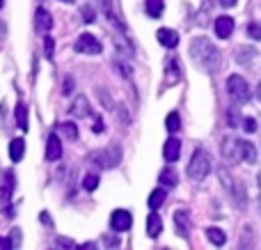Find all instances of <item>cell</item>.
<instances>
[{
    "label": "cell",
    "mask_w": 261,
    "mask_h": 250,
    "mask_svg": "<svg viewBox=\"0 0 261 250\" xmlns=\"http://www.w3.org/2000/svg\"><path fill=\"white\" fill-rule=\"evenodd\" d=\"M190 58L197 62L199 69H204V71L213 73L220 69V51H218V46L213 44L211 39H206V37H197V39H193V44H190Z\"/></svg>",
    "instance_id": "6da1fadb"
},
{
    "label": "cell",
    "mask_w": 261,
    "mask_h": 250,
    "mask_svg": "<svg viewBox=\"0 0 261 250\" xmlns=\"http://www.w3.org/2000/svg\"><path fill=\"white\" fill-rule=\"evenodd\" d=\"M222 156L229 161H248V163H257V147L250 140H241V138H229L222 145Z\"/></svg>",
    "instance_id": "7a4b0ae2"
},
{
    "label": "cell",
    "mask_w": 261,
    "mask_h": 250,
    "mask_svg": "<svg viewBox=\"0 0 261 250\" xmlns=\"http://www.w3.org/2000/svg\"><path fill=\"white\" fill-rule=\"evenodd\" d=\"M208 174H211V159H208L206 152L197 149L188 163V177L193 179V182H202Z\"/></svg>",
    "instance_id": "3957f363"
},
{
    "label": "cell",
    "mask_w": 261,
    "mask_h": 250,
    "mask_svg": "<svg viewBox=\"0 0 261 250\" xmlns=\"http://www.w3.org/2000/svg\"><path fill=\"white\" fill-rule=\"evenodd\" d=\"M227 92H229V99H234L236 104H248L250 101V85L243 76H229L227 81Z\"/></svg>",
    "instance_id": "277c9868"
},
{
    "label": "cell",
    "mask_w": 261,
    "mask_h": 250,
    "mask_svg": "<svg viewBox=\"0 0 261 250\" xmlns=\"http://www.w3.org/2000/svg\"><path fill=\"white\" fill-rule=\"evenodd\" d=\"M119 159H122V149L117 145H110L101 152H94V156H92V161H96L101 168H113V165L119 163Z\"/></svg>",
    "instance_id": "5b68a950"
},
{
    "label": "cell",
    "mask_w": 261,
    "mask_h": 250,
    "mask_svg": "<svg viewBox=\"0 0 261 250\" xmlns=\"http://www.w3.org/2000/svg\"><path fill=\"white\" fill-rule=\"evenodd\" d=\"M73 48H76L78 53H85V55H99L101 51H103V46H101V41L96 39L94 35H81L78 41L73 44Z\"/></svg>",
    "instance_id": "8992f818"
},
{
    "label": "cell",
    "mask_w": 261,
    "mask_h": 250,
    "mask_svg": "<svg viewBox=\"0 0 261 250\" xmlns=\"http://www.w3.org/2000/svg\"><path fill=\"white\" fill-rule=\"evenodd\" d=\"M110 225H113L115 232H126L130 225H133V216L126 209H115L113 216H110Z\"/></svg>",
    "instance_id": "52a82bcc"
},
{
    "label": "cell",
    "mask_w": 261,
    "mask_h": 250,
    "mask_svg": "<svg viewBox=\"0 0 261 250\" xmlns=\"http://www.w3.org/2000/svg\"><path fill=\"white\" fill-rule=\"evenodd\" d=\"M12 193H14V172L5 170L0 174V197H3V202H7L12 197Z\"/></svg>",
    "instance_id": "ba28073f"
},
{
    "label": "cell",
    "mask_w": 261,
    "mask_h": 250,
    "mask_svg": "<svg viewBox=\"0 0 261 250\" xmlns=\"http://www.w3.org/2000/svg\"><path fill=\"white\" fill-rule=\"evenodd\" d=\"M156 39L161 41L165 48H174V46L179 44V35H176V30H170V28H161V30L156 32Z\"/></svg>",
    "instance_id": "9c48e42d"
},
{
    "label": "cell",
    "mask_w": 261,
    "mask_h": 250,
    "mask_svg": "<svg viewBox=\"0 0 261 250\" xmlns=\"http://www.w3.org/2000/svg\"><path fill=\"white\" fill-rule=\"evenodd\" d=\"M231 32H234V18L231 16H220L216 21V35L220 37V39H227V37H231Z\"/></svg>",
    "instance_id": "30bf717a"
},
{
    "label": "cell",
    "mask_w": 261,
    "mask_h": 250,
    "mask_svg": "<svg viewBox=\"0 0 261 250\" xmlns=\"http://www.w3.org/2000/svg\"><path fill=\"white\" fill-rule=\"evenodd\" d=\"M60 156H62V142H60L58 136H48V142H46V159L58 161Z\"/></svg>",
    "instance_id": "8fae6325"
},
{
    "label": "cell",
    "mask_w": 261,
    "mask_h": 250,
    "mask_svg": "<svg viewBox=\"0 0 261 250\" xmlns=\"http://www.w3.org/2000/svg\"><path fill=\"white\" fill-rule=\"evenodd\" d=\"M181 154V142L176 140V138H170V140L165 142V147H163V156H165L170 163H174L176 159H179Z\"/></svg>",
    "instance_id": "7c38bea8"
},
{
    "label": "cell",
    "mask_w": 261,
    "mask_h": 250,
    "mask_svg": "<svg viewBox=\"0 0 261 250\" xmlns=\"http://www.w3.org/2000/svg\"><path fill=\"white\" fill-rule=\"evenodd\" d=\"M23 156H25V142H23V138H14L9 142V159L18 163V161H23Z\"/></svg>",
    "instance_id": "4fadbf2b"
},
{
    "label": "cell",
    "mask_w": 261,
    "mask_h": 250,
    "mask_svg": "<svg viewBox=\"0 0 261 250\" xmlns=\"http://www.w3.org/2000/svg\"><path fill=\"white\" fill-rule=\"evenodd\" d=\"M161 230H163V220H161V216L156 214V211L151 209V214L147 216V234L151 239H156L158 234H161Z\"/></svg>",
    "instance_id": "5bb4252c"
},
{
    "label": "cell",
    "mask_w": 261,
    "mask_h": 250,
    "mask_svg": "<svg viewBox=\"0 0 261 250\" xmlns=\"http://www.w3.org/2000/svg\"><path fill=\"white\" fill-rule=\"evenodd\" d=\"M174 223H176V232L181 234V237H188V230H190V216L188 211H176L174 214Z\"/></svg>",
    "instance_id": "9a60e30c"
},
{
    "label": "cell",
    "mask_w": 261,
    "mask_h": 250,
    "mask_svg": "<svg viewBox=\"0 0 261 250\" xmlns=\"http://www.w3.org/2000/svg\"><path fill=\"white\" fill-rule=\"evenodd\" d=\"M35 23H37V30H44V32H48L50 28H53V18H50V14L46 12V9H37V14H35Z\"/></svg>",
    "instance_id": "2e32d148"
},
{
    "label": "cell",
    "mask_w": 261,
    "mask_h": 250,
    "mask_svg": "<svg viewBox=\"0 0 261 250\" xmlns=\"http://www.w3.org/2000/svg\"><path fill=\"white\" fill-rule=\"evenodd\" d=\"M71 115H73V117H90V115H92L90 104H87L85 96H78V99L73 101V106H71Z\"/></svg>",
    "instance_id": "e0dca14e"
},
{
    "label": "cell",
    "mask_w": 261,
    "mask_h": 250,
    "mask_svg": "<svg viewBox=\"0 0 261 250\" xmlns=\"http://www.w3.org/2000/svg\"><path fill=\"white\" fill-rule=\"evenodd\" d=\"M16 127L21 131H28V106L23 101L16 104Z\"/></svg>",
    "instance_id": "ac0fdd59"
},
{
    "label": "cell",
    "mask_w": 261,
    "mask_h": 250,
    "mask_svg": "<svg viewBox=\"0 0 261 250\" xmlns=\"http://www.w3.org/2000/svg\"><path fill=\"white\" fill-rule=\"evenodd\" d=\"M158 182L163 184V186H176L179 184V177H176V172L172 168H165V170H161V174H158Z\"/></svg>",
    "instance_id": "d6986e66"
},
{
    "label": "cell",
    "mask_w": 261,
    "mask_h": 250,
    "mask_svg": "<svg viewBox=\"0 0 261 250\" xmlns=\"http://www.w3.org/2000/svg\"><path fill=\"white\" fill-rule=\"evenodd\" d=\"M206 237H208V241L213 243V246H225V241H227V237H225V232H222L220 228H208L206 230Z\"/></svg>",
    "instance_id": "ffe728a7"
},
{
    "label": "cell",
    "mask_w": 261,
    "mask_h": 250,
    "mask_svg": "<svg viewBox=\"0 0 261 250\" xmlns=\"http://www.w3.org/2000/svg\"><path fill=\"white\" fill-rule=\"evenodd\" d=\"M165 197H167V191H163V188H156V191H151V195H149V209L156 211L158 207L165 202Z\"/></svg>",
    "instance_id": "44dd1931"
},
{
    "label": "cell",
    "mask_w": 261,
    "mask_h": 250,
    "mask_svg": "<svg viewBox=\"0 0 261 250\" xmlns=\"http://www.w3.org/2000/svg\"><path fill=\"white\" fill-rule=\"evenodd\" d=\"M147 14L151 18H158L163 14V0H147Z\"/></svg>",
    "instance_id": "7402d4cb"
},
{
    "label": "cell",
    "mask_w": 261,
    "mask_h": 250,
    "mask_svg": "<svg viewBox=\"0 0 261 250\" xmlns=\"http://www.w3.org/2000/svg\"><path fill=\"white\" fill-rule=\"evenodd\" d=\"M165 73H167V83H176V81H179V67H176V60H167Z\"/></svg>",
    "instance_id": "603a6c76"
},
{
    "label": "cell",
    "mask_w": 261,
    "mask_h": 250,
    "mask_svg": "<svg viewBox=\"0 0 261 250\" xmlns=\"http://www.w3.org/2000/svg\"><path fill=\"white\" fill-rule=\"evenodd\" d=\"M165 127H167V131H172V133H176L181 129V119H179V113H170L167 115V119H165Z\"/></svg>",
    "instance_id": "cb8c5ba5"
},
{
    "label": "cell",
    "mask_w": 261,
    "mask_h": 250,
    "mask_svg": "<svg viewBox=\"0 0 261 250\" xmlns=\"http://www.w3.org/2000/svg\"><path fill=\"white\" fill-rule=\"evenodd\" d=\"M96 186H99V174L96 172L85 174V179H83V188H85V191H94Z\"/></svg>",
    "instance_id": "d4e9b609"
},
{
    "label": "cell",
    "mask_w": 261,
    "mask_h": 250,
    "mask_svg": "<svg viewBox=\"0 0 261 250\" xmlns=\"http://www.w3.org/2000/svg\"><path fill=\"white\" fill-rule=\"evenodd\" d=\"M60 131H62L69 140H76V138H78V127H76V124H71V122L60 124Z\"/></svg>",
    "instance_id": "484cf974"
},
{
    "label": "cell",
    "mask_w": 261,
    "mask_h": 250,
    "mask_svg": "<svg viewBox=\"0 0 261 250\" xmlns=\"http://www.w3.org/2000/svg\"><path fill=\"white\" fill-rule=\"evenodd\" d=\"M101 3V12L106 14V16L110 18V21H115V14H113V0H99Z\"/></svg>",
    "instance_id": "4316f807"
},
{
    "label": "cell",
    "mask_w": 261,
    "mask_h": 250,
    "mask_svg": "<svg viewBox=\"0 0 261 250\" xmlns=\"http://www.w3.org/2000/svg\"><path fill=\"white\" fill-rule=\"evenodd\" d=\"M248 35L252 37L254 41H259V39H261V28H259V23H250V28H248Z\"/></svg>",
    "instance_id": "83f0119b"
},
{
    "label": "cell",
    "mask_w": 261,
    "mask_h": 250,
    "mask_svg": "<svg viewBox=\"0 0 261 250\" xmlns=\"http://www.w3.org/2000/svg\"><path fill=\"white\" fill-rule=\"evenodd\" d=\"M243 124H245V131H250V133H252L254 129H257V122H254L252 117H245V119H243Z\"/></svg>",
    "instance_id": "f1b7e54d"
},
{
    "label": "cell",
    "mask_w": 261,
    "mask_h": 250,
    "mask_svg": "<svg viewBox=\"0 0 261 250\" xmlns=\"http://www.w3.org/2000/svg\"><path fill=\"white\" fill-rule=\"evenodd\" d=\"M58 246L60 248H76V243L69 241V239H58Z\"/></svg>",
    "instance_id": "f546056e"
},
{
    "label": "cell",
    "mask_w": 261,
    "mask_h": 250,
    "mask_svg": "<svg viewBox=\"0 0 261 250\" xmlns=\"http://www.w3.org/2000/svg\"><path fill=\"white\" fill-rule=\"evenodd\" d=\"M44 44H46V55H48V58H50V55H53V44H55V41L50 39V37H46V41H44Z\"/></svg>",
    "instance_id": "4dcf8cb0"
},
{
    "label": "cell",
    "mask_w": 261,
    "mask_h": 250,
    "mask_svg": "<svg viewBox=\"0 0 261 250\" xmlns=\"http://www.w3.org/2000/svg\"><path fill=\"white\" fill-rule=\"evenodd\" d=\"M9 248H14V243L9 241V239H3V237H0V250H9Z\"/></svg>",
    "instance_id": "1f68e13d"
},
{
    "label": "cell",
    "mask_w": 261,
    "mask_h": 250,
    "mask_svg": "<svg viewBox=\"0 0 261 250\" xmlns=\"http://www.w3.org/2000/svg\"><path fill=\"white\" fill-rule=\"evenodd\" d=\"M92 129H94V131H103V122H101V119H96L94 127H92Z\"/></svg>",
    "instance_id": "d6a6232c"
},
{
    "label": "cell",
    "mask_w": 261,
    "mask_h": 250,
    "mask_svg": "<svg viewBox=\"0 0 261 250\" xmlns=\"http://www.w3.org/2000/svg\"><path fill=\"white\" fill-rule=\"evenodd\" d=\"M220 3H222V7H234L236 0H220Z\"/></svg>",
    "instance_id": "836d02e7"
},
{
    "label": "cell",
    "mask_w": 261,
    "mask_h": 250,
    "mask_svg": "<svg viewBox=\"0 0 261 250\" xmlns=\"http://www.w3.org/2000/svg\"><path fill=\"white\" fill-rule=\"evenodd\" d=\"M73 87V83H71V78H67V83H64V92H69Z\"/></svg>",
    "instance_id": "e575fe53"
},
{
    "label": "cell",
    "mask_w": 261,
    "mask_h": 250,
    "mask_svg": "<svg viewBox=\"0 0 261 250\" xmlns=\"http://www.w3.org/2000/svg\"><path fill=\"white\" fill-rule=\"evenodd\" d=\"M62 3H73V0H62Z\"/></svg>",
    "instance_id": "d590c367"
},
{
    "label": "cell",
    "mask_w": 261,
    "mask_h": 250,
    "mask_svg": "<svg viewBox=\"0 0 261 250\" xmlns=\"http://www.w3.org/2000/svg\"><path fill=\"white\" fill-rule=\"evenodd\" d=\"M3 3H5V0H0V9H3Z\"/></svg>",
    "instance_id": "8d00e7d4"
}]
</instances>
